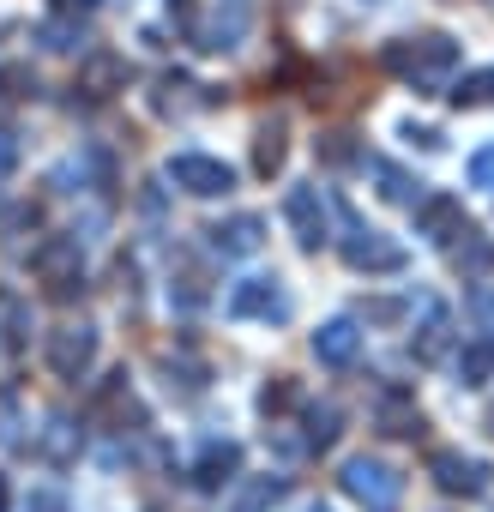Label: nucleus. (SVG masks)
I'll list each match as a JSON object with an SVG mask.
<instances>
[{
  "label": "nucleus",
  "mask_w": 494,
  "mask_h": 512,
  "mask_svg": "<svg viewBox=\"0 0 494 512\" xmlns=\"http://www.w3.org/2000/svg\"><path fill=\"white\" fill-rule=\"evenodd\" d=\"M338 482H344V494H350V500H362L368 512H398V500H404V476H398L386 458H368V452L344 458Z\"/></svg>",
  "instance_id": "nucleus-1"
},
{
  "label": "nucleus",
  "mask_w": 494,
  "mask_h": 512,
  "mask_svg": "<svg viewBox=\"0 0 494 512\" xmlns=\"http://www.w3.org/2000/svg\"><path fill=\"white\" fill-rule=\"evenodd\" d=\"M31 266H37V278L49 284V296H55V302H73V296L85 290V260H79V241H67V235L43 241V247L31 253Z\"/></svg>",
  "instance_id": "nucleus-2"
},
{
  "label": "nucleus",
  "mask_w": 494,
  "mask_h": 512,
  "mask_svg": "<svg viewBox=\"0 0 494 512\" xmlns=\"http://www.w3.org/2000/svg\"><path fill=\"white\" fill-rule=\"evenodd\" d=\"M91 362H97V326H61V332H49V368H55V380H85L91 374Z\"/></svg>",
  "instance_id": "nucleus-3"
},
{
  "label": "nucleus",
  "mask_w": 494,
  "mask_h": 512,
  "mask_svg": "<svg viewBox=\"0 0 494 512\" xmlns=\"http://www.w3.org/2000/svg\"><path fill=\"white\" fill-rule=\"evenodd\" d=\"M169 175H175V187H187V193H199V199H217V193L235 187L229 163H217V157H205V151H181V157L169 163Z\"/></svg>",
  "instance_id": "nucleus-4"
},
{
  "label": "nucleus",
  "mask_w": 494,
  "mask_h": 512,
  "mask_svg": "<svg viewBox=\"0 0 494 512\" xmlns=\"http://www.w3.org/2000/svg\"><path fill=\"white\" fill-rule=\"evenodd\" d=\"M229 314L235 320H284L290 314V296L278 290V278H247V284H235Z\"/></svg>",
  "instance_id": "nucleus-5"
},
{
  "label": "nucleus",
  "mask_w": 494,
  "mask_h": 512,
  "mask_svg": "<svg viewBox=\"0 0 494 512\" xmlns=\"http://www.w3.org/2000/svg\"><path fill=\"white\" fill-rule=\"evenodd\" d=\"M398 73H410V79H434V73H446L452 61H458V49L446 43V37H416V43H404V49H392L386 55Z\"/></svg>",
  "instance_id": "nucleus-6"
},
{
  "label": "nucleus",
  "mask_w": 494,
  "mask_h": 512,
  "mask_svg": "<svg viewBox=\"0 0 494 512\" xmlns=\"http://www.w3.org/2000/svg\"><path fill=\"white\" fill-rule=\"evenodd\" d=\"M428 476H434L446 494H482V488H488V464H476V458H464V452H452V446H440V452L428 458Z\"/></svg>",
  "instance_id": "nucleus-7"
},
{
  "label": "nucleus",
  "mask_w": 494,
  "mask_h": 512,
  "mask_svg": "<svg viewBox=\"0 0 494 512\" xmlns=\"http://www.w3.org/2000/svg\"><path fill=\"white\" fill-rule=\"evenodd\" d=\"M344 260H350L356 272H398V266H404V247H392V241H380L374 229H356V223H350Z\"/></svg>",
  "instance_id": "nucleus-8"
},
{
  "label": "nucleus",
  "mask_w": 494,
  "mask_h": 512,
  "mask_svg": "<svg viewBox=\"0 0 494 512\" xmlns=\"http://www.w3.org/2000/svg\"><path fill=\"white\" fill-rule=\"evenodd\" d=\"M284 217H290V229H296V241H302V247H320V241H326V205H320V193H314V187H290Z\"/></svg>",
  "instance_id": "nucleus-9"
},
{
  "label": "nucleus",
  "mask_w": 494,
  "mask_h": 512,
  "mask_svg": "<svg viewBox=\"0 0 494 512\" xmlns=\"http://www.w3.org/2000/svg\"><path fill=\"white\" fill-rule=\"evenodd\" d=\"M235 470H241V446H235V440H205L199 458H193V488L211 494V488H223Z\"/></svg>",
  "instance_id": "nucleus-10"
},
{
  "label": "nucleus",
  "mask_w": 494,
  "mask_h": 512,
  "mask_svg": "<svg viewBox=\"0 0 494 512\" xmlns=\"http://www.w3.org/2000/svg\"><path fill=\"white\" fill-rule=\"evenodd\" d=\"M314 356H320L326 368H350V362L362 356V332H356V320H326V326L314 332Z\"/></svg>",
  "instance_id": "nucleus-11"
},
{
  "label": "nucleus",
  "mask_w": 494,
  "mask_h": 512,
  "mask_svg": "<svg viewBox=\"0 0 494 512\" xmlns=\"http://www.w3.org/2000/svg\"><path fill=\"white\" fill-rule=\"evenodd\" d=\"M416 229H422L428 241H452V235H464L470 223H464V205L440 193V199H428V205L416 211Z\"/></svg>",
  "instance_id": "nucleus-12"
},
{
  "label": "nucleus",
  "mask_w": 494,
  "mask_h": 512,
  "mask_svg": "<svg viewBox=\"0 0 494 512\" xmlns=\"http://www.w3.org/2000/svg\"><path fill=\"white\" fill-rule=\"evenodd\" d=\"M284 494H290V482H284V476H247V482L229 494V512H272Z\"/></svg>",
  "instance_id": "nucleus-13"
},
{
  "label": "nucleus",
  "mask_w": 494,
  "mask_h": 512,
  "mask_svg": "<svg viewBox=\"0 0 494 512\" xmlns=\"http://www.w3.org/2000/svg\"><path fill=\"white\" fill-rule=\"evenodd\" d=\"M211 247L229 253V260L254 253V247H260V217H229V223H217V229H211Z\"/></svg>",
  "instance_id": "nucleus-14"
},
{
  "label": "nucleus",
  "mask_w": 494,
  "mask_h": 512,
  "mask_svg": "<svg viewBox=\"0 0 494 512\" xmlns=\"http://www.w3.org/2000/svg\"><path fill=\"white\" fill-rule=\"evenodd\" d=\"M458 380H464V386L494 380V332H476V338L458 350Z\"/></svg>",
  "instance_id": "nucleus-15"
},
{
  "label": "nucleus",
  "mask_w": 494,
  "mask_h": 512,
  "mask_svg": "<svg viewBox=\"0 0 494 512\" xmlns=\"http://www.w3.org/2000/svg\"><path fill=\"white\" fill-rule=\"evenodd\" d=\"M380 428H386V434H422V416H416L410 392H398V386H392V392L380 398Z\"/></svg>",
  "instance_id": "nucleus-16"
},
{
  "label": "nucleus",
  "mask_w": 494,
  "mask_h": 512,
  "mask_svg": "<svg viewBox=\"0 0 494 512\" xmlns=\"http://www.w3.org/2000/svg\"><path fill=\"white\" fill-rule=\"evenodd\" d=\"M446 338H452V320H446L440 302H428V326H422V338H416V362H440Z\"/></svg>",
  "instance_id": "nucleus-17"
},
{
  "label": "nucleus",
  "mask_w": 494,
  "mask_h": 512,
  "mask_svg": "<svg viewBox=\"0 0 494 512\" xmlns=\"http://www.w3.org/2000/svg\"><path fill=\"white\" fill-rule=\"evenodd\" d=\"M458 272H464V278H488V272H494V241H488V235L464 229V247H458Z\"/></svg>",
  "instance_id": "nucleus-18"
},
{
  "label": "nucleus",
  "mask_w": 494,
  "mask_h": 512,
  "mask_svg": "<svg viewBox=\"0 0 494 512\" xmlns=\"http://www.w3.org/2000/svg\"><path fill=\"white\" fill-rule=\"evenodd\" d=\"M338 422H344V416H338V404H308V446H314V452H326V446L344 434Z\"/></svg>",
  "instance_id": "nucleus-19"
},
{
  "label": "nucleus",
  "mask_w": 494,
  "mask_h": 512,
  "mask_svg": "<svg viewBox=\"0 0 494 512\" xmlns=\"http://www.w3.org/2000/svg\"><path fill=\"white\" fill-rule=\"evenodd\" d=\"M121 79H127V67H121V61H115V55H97V61H91V67H85V79H79V85H85V91H91V97H109V91H115V85H121Z\"/></svg>",
  "instance_id": "nucleus-20"
},
{
  "label": "nucleus",
  "mask_w": 494,
  "mask_h": 512,
  "mask_svg": "<svg viewBox=\"0 0 494 512\" xmlns=\"http://www.w3.org/2000/svg\"><path fill=\"white\" fill-rule=\"evenodd\" d=\"M254 169H260V175H278V169H284V127H266V133H260Z\"/></svg>",
  "instance_id": "nucleus-21"
},
{
  "label": "nucleus",
  "mask_w": 494,
  "mask_h": 512,
  "mask_svg": "<svg viewBox=\"0 0 494 512\" xmlns=\"http://www.w3.org/2000/svg\"><path fill=\"white\" fill-rule=\"evenodd\" d=\"M19 512H73V500H67L55 482H37V488L25 494V506H19Z\"/></svg>",
  "instance_id": "nucleus-22"
},
{
  "label": "nucleus",
  "mask_w": 494,
  "mask_h": 512,
  "mask_svg": "<svg viewBox=\"0 0 494 512\" xmlns=\"http://www.w3.org/2000/svg\"><path fill=\"white\" fill-rule=\"evenodd\" d=\"M19 428H25V422H19V392H13V386H0V446H13Z\"/></svg>",
  "instance_id": "nucleus-23"
},
{
  "label": "nucleus",
  "mask_w": 494,
  "mask_h": 512,
  "mask_svg": "<svg viewBox=\"0 0 494 512\" xmlns=\"http://www.w3.org/2000/svg\"><path fill=\"white\" fill-rule=\"evenodd\" d=\"M320 157H326L332 169H344V163H356V145H350V133H326V139H320Z\"/></svg>",
  "instance_id": "nucleus-24"
},
{
  "label": "nucleus",
  "mask_w": 494,
  "mask_h": 512,
  "mask_svg": "<svg viewBox=\"0 0 494 512\" xmlns=\"http://www.w3.org/2000/svg\"><path fill=\"white\" fill-rule=\"evenodd\" d=\"M488 97H494V67L476 73V79H464V85L452 91V103H488Z\"/></svg>",
  "instance_id": "nucleus-25"
},
{
  "label": "nucleus",
  "mask_w": 494,
  "mask_h": 512,
  "mask_svg": "<svg viewBox=\"0 0 494 512\" xmlns=\"http://www.w3.org/2000/svg\"><path fill=\"white\" fill-rule=\"evenodd\" d=\"M43 452H49V458H67V452H73V422H67V416H55V422H49Z\"/></svg>",
  "instance_id": "nucleus-26"
},
{
  "label": "nucleus",
  "mask_w": 494,
  "mask_h": 512,
  "mask_svg": "<svg viewBox=\"0 0 494 512\" xmlns=\"http://www.w3.org/2000/svg\"><path fill=\"white\" fill-rule=\"evenodd\" d=\"M290 398H296V392H290V380H278V386H266V392H260V404H266V410H284Z\"/></svg>",
  "instance_id": "nucleus-27"
},
{
  "label": "nucleus",
  "mask_w": 494,
  "mask_h": 512,
  "mask_svg": "<svg viewBox=\"0 0 494 512\" xmlns=\"http://www.w3.org/2000/svg\"><path fill=\"white\" fill-rule=\"evenodd\" d=\"M470 175H476V181H482V187H488V181H494V151H482V157H476V163H470Z\"/></svg>",
  "instance_id": "nucleus-28"
},
{
  "label": "nucleus",
  "mask_w": 494,
  "mask_h": 512,
  "mask_svg": "<svg viewBox=\"0 0 494 512\" xmlns=\"http://www.w3.org/2000/svg\"><path fill=\"white\" fill-rule=\"evenodd\" d=\"M0 512H7V470H0Z\"/></svg>",
  "instance_id": "nucleus-29"
},
{
  "label": "nucleus",
  "mask_w": 494,
  "mask_h": 512,
  "mask_svg": "<svg viewBox=\"0 0 494 512\" xmlns=\"http://www.w3.org/2000/svg\"><path fill=\"white\" fill-rule=\"evenodd\" d=\"M488 434H494V410H488Z\"/></svg>",
  "instance_id": "nucleus-30"
},
{
  "label": "nucleus",
  "mask_w": 494,
  "mask_h": 512,
  "mask_svg": "<svg viewBox=\"0 0 494 512\" xmlns=\"http://www.w3.org/2000/svg\"><path fill=\"white\" fill-rule=\"evenodd\" d=\"M314 512H326V506H314Z\"/></svg>",
  "instance_id": "nucleus-31"
}]
</instances>
